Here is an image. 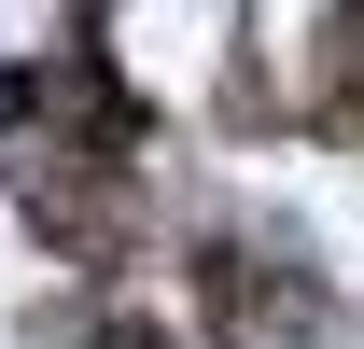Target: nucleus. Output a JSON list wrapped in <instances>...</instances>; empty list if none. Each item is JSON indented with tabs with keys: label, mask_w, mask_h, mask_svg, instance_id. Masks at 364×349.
<instances>
[{
	"label": "nucleus",
	"mask_w": 364,
	"mask_h": 349,
	"mask_svg": "<svg viewBox=\"0 0 364 349\" xmlns=\"http://www.w3.org/2000/svg\"><path fill=\"white\" fill-rule=\"evenodd\" d=\"M28 98H43V84H28V70H0V140L28 126Z\"/></svg>",
	"instance_id": "f257e3e1"
},
{
	"label": "nucleus",
	"mask_w": 364,
	"mask_h": 349,
	"mask_svg": "<svg viewBox=\"0 0 364 349\" xmlns=\"http://www.w3.org/2000/svg\"><path fill=\"white\" fill-rule=\"evenodd\" d=\"M98 349H168V336H154V321H98Z\"/></svg>",
	"instance_id": "f03ea898"
}]
</instances>
